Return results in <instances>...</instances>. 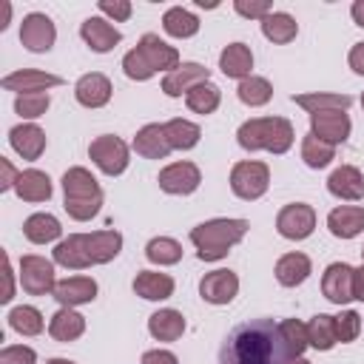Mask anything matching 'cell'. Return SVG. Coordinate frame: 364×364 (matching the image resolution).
I'll return each mask as SVG.
<instances>
[{
    "instance_id": "ffe728a7",
    "label": "cell",
    "mask_w": 364,
    "mask_h": 364,
    "mask_svg": "<svg viewBox=\"0 0 364 364\" xmlns=\"http://www.w3.org/2000/svg\"><path fill=\"white\" fill-rule=\"evenodd\" d=\"M63 307H80V304H91L97 299V282L91 276H68L63 282H57L54 293H51Z\"/></svg>"
},
{
    "instance_id": "7bdbcfd3",
    "label": "cell",
    "mask_w": 364,
    "mask_h": 364,
    "mask_svg": "<svg viewBox=\"0 0 364 364\" xmlns=\"http://www.w3.org/2000/svg\"><path fill=\"white\" fill-rule=\"evenodd\" d=\"M9 327L20 336H40L46 321H43V313L31 304H20V307H11L9 313Z\"/></svg>"
},
{
    "instance_id": "d590c367",
    "label": "cell",
    "mask_w": 364,
    "mask_h": 364,
    "mask_svg": "<svg viewBox=\"0 0 364 364\" xmlns=\"http://www.w3.org/2000/svg\"><path fill=\"white\" fill-rule=\"evenodd\" d=\"M162 28H165V34H171L176 40H188L199 31V17L182 6H173L162 14Z\"/></svg>"
},
{
    "instance_id": "681fc988",
    "label": "cell",
    "mask_w": 364,
    "mask_h": 364,
    "mask_svg": "<svg viewBox=\"0 0 364 364\" xmlns=\"http://www.w3.org/2000/svg\"><path fill=\"white\" fill-rule=\"evenodd\" d=\"M97 9H100L105 17L117 20V23H125V20L131 17V11H134V6H131L128 0H100Z\"/></svg>"
},
{
    "instance_id": "9c48e42d",
    "label": "cell",
    "mask_w": 364,
    "mask_h": 364,
    "mask_svg": "<svg viewBox=\"0 0 364 364\" xmlns=\"http://www.w3.org/2000/svg\"><path fill=\"white\" fill-rule=\"evenodd\" d=\"M57 40V28H54V20L43 11H31L23 17L20 23V43L23 48L34 51V54H43V51H51Z\"/></svg>"
},
{
    "instance_id": "f546056e",
    "label": "cell",
    "mask_w": 364,
    "mask_h": 364,
    "mask_svg": "<svg viewBox=\"0 0 364 364\" xmlns=\"http://www.w3.org/2000/svg\"><path fill=\"white\" fill-rule=\"evenodd\" d=\"M85 333V316H80L74 307H60L48 321V336L60 344L77 341Z\"/></svg>"
},
{
    "instance_id": "d4e9b609",
    "label": "cell",
    "mask_w": 364,
    "mask_h": 364,
    "mask_svg": "<svg viewBox=\"0 0 364 364\" xmlns=\"http://www.w3.org/2000/svg\"><path fill=\"white\" fill-rule=\"evenodd\" d=\"M51 259H54V264H63L68 270L91 267V259H88V250H85V233H71V236L60 239L57 247L51 250Z\"/></svg>"
},
{
    "instance_id": "1f68e13d",
    "label": "cell",
    "mask_w": 364,
    "mask_h": 364,
    "mask_svg": "<svg viewBox=\"0 0 364 364\" xmlns=\"http://www.w3.org/2000/svg\"><path fill=\"white\" fill-rule=\"evenodd\" d=\"M276 338L282 344V353L284 358H296L301 355L307 347H310V338H307V324H301L299 318H284L276 324Z\"/></svg>"
},
{
    "instance_id": "8992f818",
    "label": "cell",
    "mask_w": 364,
    "mask_h": 364,
    "mask_svg": "<svg viewBox=\"0 0 364 364\" xmlns=\"http://www.w3.org/2000/svg\"><path fill=\"white\" fill-rule=\"evenodd\" d=\"M88 156H91V162H94L105 176H119V173L128 168V162H131V148H128L119 136L102 134V136L91 139Z\"/></svg>"
},
{
    "instance_id": "74e56055",
    "label": "cell",
    "mask_w": 364,
    "mask_h": 364,
    "mask_svg": "<svg viewBox=\"0 0 364 364\" xmlns=\"http://www.w3.org/2000/svg\"><path fill=\"white\" fill-rule=\"evenodd\" d=\"M165 136H168V142H171L173 151H191L199 142L202 128L196 122H191V119L176 117V119H168L165 122Z\"/></svg>"
},
{
    "instance_id": "bcb514c9",
    "label": "cell",
    "mask_w": 364,
    "mask_h": 364,
    "mask_svg": "<svg viewBox=\"0 0 364 364\" xmlns=\"http://www.w3.org/2000/svg\"><path fill=\"white\" fill-rule=\"evenodd\" d=\"M358 333H361V316L355 310H344L341 316H336V336L341 344L355 341Z\"/></svg>"
},
{
    "instance_id": "5b68a950",
    "label": "cell",
    "mask_w": 364,
    "mask_h": 364,
    "mask_svg": "<svg viewBox=\"0 0 364 364\" xmlns=\"http://www.w3.org/2000/svg\"><path fill=\"white\" fill-rule=\"evenodd\" d=\"M270 188V168L259 159H245V162H236L230 168V191L245 199V202H253L259 196H264Z\"/></svg>"
},
{
    "instance_id": "3957f363",
    "label": "cell",
    "mask_w": 364,
    "mask_h": 364,
    "mask_svg": "<svg viewBox=\"0 0 364 364\" xmlns=\"http://www.w3.org/2000/svg\"><path fill=\"white\" fill-rule=\"evenodd\" d=\"M63 193H65V213L74 222H88L102 208V188L94 179V173L82 165H74L63 173Z\"/></svg>"
},
{
    "instance_id": "d6a6232c",
    "label": "cell",
    "mask_w": 364,
    "mask_h": 364,
    "mask_svg": "<svg viewBox=\"0 0 364 364\" xmlns=\"http://www.w3.org/2000/svg\"><path fill=\"white\" fill-rule=\"evenodd\" d=\"M23 236L31 242V245H48L54 239L63 236V225L57 216L51 213H31L26 222H23Z\"/></svg>"
},
{
    "instance_id": "4fadbf2b",
    "label": "cell",
    "mask_w": 364,
    "mask_h": 364,
    "mask_svg": "<svg viewBox=\"0 0 364 364\" xmlns=\"http://www.w3.org/2000/svg\"><path fill=\"white\" fill-rule=\"evenodd\" d=\"M239 293V276L233 270H210L199 279V296L208 304H230Z\"/></svg>"
},
{
    "instance_id": "7402d4cb",
    "label": "cell",
    "mask_w": 364,
    "mask_h": 364,
    "mask_svg": "<svg viewBox=\"0 0 364 364\" xmlns=\"http://www.w3.org/2000/svg\"><path fill=\"white\" fill-rule=\"evenodd\" d=\"M327 228L336 239H355L364 230V208L361 205H338L327 213Z\"/></svg>"
},
{
    "instance_id": "6da1fadb",
    "label": "cell",
    "mask_w": 364,
    "mask_h": 364,
    "mask_svg": "<svg viewBox=\"0 0 364 364\" xmlns=\"http://www.w3.org/2000/svg\"><path fill=\"white\" fill-rule=\"evenodd\" d=\"M247 228V219H208L191 230V242L202 262H219L230 253L233 245L245 239Z\"/></svg>"
},
{
    "instance_id": "ac0fdd59",
    "label": "cell",
    "mask_w": 364,
    "mask_h": 364,
    "mask_svg": "<svg viewBox=\"0 0 364 364\" xmlns=\"http://www.w3.org/2000/svg\"><path fill=\"white\" fill-rule=\"evenodd\" d=\"M327 191L336 199L344 202H358L364 199V173L355 165H338L330 176H327Z\"/></svg>"
},
{
    "instance_id": "5bb4252c",
    "label": "cell",
    "mask_w": 364,
    "mask_h": 364,
    "mask_svg": "<svg viewBox=\"0 0 364 364\" xmlns=\"http://www.w3.org/2000/svg\"><path fill=\"white\" fill-rule=\"evenodd\" d=\"M136 48H139V54L145 57V63L154 68V74H156V71L171 74V71H176V68L182 65V63H179V51H176L173 46H168L165 40H159V34H142L139 43H136Z\"/></svg>"
},
{
    "instance_id": "2e32d148",
    "label": "cell",
    "mask_w": 364,
    "mask_h": 364,
    "mask_svg": "<svg viewBox=\"0 0 364 364\" xmlns=\"http://www.w3.org/2000/svg\"><path fill=\"white\" fill-rule=\"evenodd\" d=\"M114 88H111V80L100 71H91V74H82L77 82H74V97L82 108H102L108 105Z\"/></svg>"
},
{
    "instance_id": "91938a15",
    "label": "cell",
    "mask_w": 364,
    "mask_h": 364,
    "mask_svg": "<svg viewBox=\"0 0 364 364\" xmlns=\"http://www.w3.org/2000/svg\"><path fill=\"white\" fill-rule=\"evenodd\" d=\"M361 108H364V94H361Z\"/></svg>"
},
{
    "instance_id": "836d02e7",
    "label": "cell",
    "mask_w": 364,
    "mask_h": 364,
    "mask_svg": "<svg viewBox=\"0 0 364 364\" xmlns=\"http://www.w3.org/2000/svg\"><path fill=\"white\" fill-rule=\"evenodd\" d=\"M293 102L299 108H304L307 114L316 111H347L353 105L350 94H324V91H307V94H296Z\"/></svg>"
},
{
    "instance_id": "f1b7e54d",
    "label": "cell",
    "mask_w": 364,
    "mask_h": 364,
    "mask_svg": "<svg viewBox=\"0 0 364 364\" xmlns=\"http://www.w3.org/2000/svg\"><path fill=\"white\" fill-rule=\"evenodd\" d=\"M276 282L282 287H299L301 282H307V276L313 273V264H310V256L293 250V253H284L279 262H276Z\"/></svg>"
},
{
    "instance_id": "c3c4849f",
    "label": "cell",
    "mask_w": 364,
    "mask_h": 364,
    "mask_svg": "<svg viewBox=\"0 0 364 364\" xmlns=\"http://www.w3.org/2000/svg\"><path fill=\"white\" fill-rule=\"evenodd\" d=\"M233 9H236V14H242L247 20H264L273 11V6L267 0H236Z\"/></svg>"
},
{
    "instance_id": "60d3db41",
    "label": "cell",
    "mask_w": 364,
    "mask_h": 364,
    "mask_svg": "<svg viewBox=\"0 0 364 364\" xmlns=\"http://www.w3.org/2000/svg\"><path fill=\"white\" fill-rule=\"evenodd\" d=\"M236 97H239L245 105H250V108H262V105L270 102V97H273V85H270L264 77L250 74V77H245V80L239 82Z\"/></svg>"
},
{
    "instance_id": "9f6ffc18",
    "label": "cell",
    "mask_w": 364,
    "mask_h": 364,
    "mask_svg": "<svg viewBox=\"0 0 364 364\" xmlns=\"http://www.w3.org/2000/svg\"><path fill=\"white\" fill-rule=\"evenodd\" d=\"M350 14H353L355 26H361V28H364V0H355V3L350 6Z\"/></svg>"
},
{
    "instance_id": "ab89813d",
    "label": "cell",
    "mask_w": 364,
    "mask_h": 364,
    "mask_svg": "<svg viewBox=\"0 0 364 364\" xmlns=\"http://www.w3.org/2000/svg\"><path fill=\"white\" fill-rule=\"evenodd\" d=\"M301 159H304L307 168L321 171V168H327V165L336 159V145L318 139L316 134H307V136L301 139Z\"/></svg>"
},
{
    "instance_id": "8d00e7d4",
    "label": "cell",
    "mask_w": 364,
    "mask_h": 364,
    "mask_svg": "<svg viewBox=\"0 0 364 364\" xmlns=\"http://www.w3.org/2000/svg\"><path fill=\"white\" fill-rule=\"evenodd\" d=\"M307 338H310V347L327 353L338 344V336H336V316H327V313H316L307 324Z\"/></svg>"
},
{
    "instance_id": "b9f144b4",
    "label": "cell",
    "mask_w": 364,
    "mask_h": 364,
    "mask_svg": "<svg viewBox=\"0 0 364 364\" xmlns=\"http://www.w3.org/2000/svg\"><path fill=\"white\" fill-rule=\"evenodd\" d=\"M145 259H148L151 264H159V267L176 264V262L182 259V245H179L176 239H171V236H154V239L145 245Z\"/></svg>"
},
{
    "instance_id": "44dd1931",
    "label": "cell",
    "mask_w": 364,
    "mask_h": 364,
    "mask_svg": "<svg viewBox=\"0 0 364 364\" xmlns=\"http://www.w3.org/2000/svg\"><path fill=\"white\" fill-rule=\"evenodd\" d=\"M80 37L85 40V46L97 54H105L111 48H117V43L122 40V34L105 20V17H85L80 26Z\"/></svg>"
},
{
    "instance_id": "484cf974",
    "label": "cell",
    "mask_w": 364,
    "mask_h": 364,
    "mask_svg": "<svg viewBox=\"0 0 364 364\" xmlns=\"http://www.w3.org/2000/svg\"><path fill=\"white\" fill-rule=\"evenodd\" d=\"M134 293L142 296L145 301H165L173 296V279L168 273H159V270H139L134 276Z\"/></svg>"
},
{
    "instance_id": "52a82bcc",
    "label": "cell",
    "mask_w": 364,
    "mask_h": 364,
    "mask_svg": "<svg viewBox=\"0 0 364 364\" xmlns=\"http://www.w3.org/2000/svg\"><path fill=\"white\" fill-rule=\"evenodd\" d=\"M20 284L28 296H48L57 287V276H54V259L28 253L20 259Z\"/></svg>"
},
{
    "instance_id": "816d5d0a",
    "label": "cell",
    "mask_w": 364,
    "mask_h": 364,
    "mask_svg": "<svg viewBox=\"0 0 364 364\" xmlns=\"http://www.w3.org/2000/svg\"><path fill=\"white\" fill-rule=\"evenodd\" d=\"M17 176H20V171H14V165H11L6 156H0V191H9V188H14Z\"/></svg>"
},
{
    "instance_id": "e575fe53",
    "label": "cell",
    "mask_w": 364,
    "mask_h": 364,
    "mask_svg": "<svg viewBox=\"0 0 364 364\" xmlns=\"http://www.w3.org/2000/svg\"><path fill=\"white\" fill-rule=\"evenodd\" d=\"M262 34H264L270 43L284 46V43L296 40V34H299V23H296V17L287 14V11H270V14L262 20Z\"/></svg>"
},
{
    "instance_id": "f5cc1de1",
    "label": "cell",
    "mask_w": 364,
    "mask_h": 364,
    "mask_svg": "<svg viewBox=\"0 0 364 364\" xmlns=\"http://www.w3.org/2000/svg\"><path fill=\"white\" fill-rule=\"evenodd\" d=\"M3 282H6V287H3L0 301L9 304V301L14 299V273H11V262H9V256H3Z\"/></svg>"
},
{
    "instance_id": "603a6c76",
    "label": "cell",
    "mask_w": 364,
    "mask_h": 364,
    "mask_svg": "<svg viewBox=\"0 0 364 364\" xmlns=\"http://www.w3.org/2000/svg\"><path fill=\"white\" fill-rule=\"evenodd\" d=\"M134 151L139 156H145V159H165L173 151L168 136H165V125H159V122L142 125L136 131V136H134Z\"/></svg>"
},
{
    "instance_id": "7a4b0ae2",
    "label": "cell",
    "mask_w": 364,
    "mask_h": 364,
    "mask_svg": "<svg viewBox=\"0 0 364 364\" xmlns=\"http://www.w3.org/2000/svg\"><path fill=\"white\" fill-rule=\"evenodd\" d=\"M296 134L290 119L284 117H253L247 122L239 125L236 131V142L245 151H270V154H284L290 151Z\"/></svg>"
},
{
    "instance_id": "94428289",
    "label": "cell",
    "mask_w": 364,
    "mask_h": 364,
    "mask_svg": "<svg viewBox=\"0 0 364 364\" xmlns=\"http://www.w3.org/2000/svg\"><path fill=\"white\" fill-rule=\"evenodd\" d=\"M361 259H364V247H361Z\"/></svg>"
},
{
    "instance_id": "f35d334b",
    "label": "cell",
    "mask_w": 364,
    "mask_h": 364,
    "mask_svg": "<svg viewBox=\"0 0 364 364\" xmlns=\"http://www.w3.org/2000/svg\"><path fill=\"white\" fill-rule=\"evenodd\" d=\"M185 102H188V108L193 111V114H213L216 108H219V102H222V91H219V85H213L210 80L208 82H199V85H193L188 94H185Z\"/></svg>"
},
{
    "instance_id": "4dcf8cb0",
    "label": "cell",
    "mask_w": 364,
    "mask_h": 364,
    "mask_svg": "<svg viewBox=\"0 0 364 364\" xmlns=\"http://www.w3.org/2000/svg\"><path fill=\"white\" fill-rule=\"evenodd\" d=\"M148 333L156 341H176L185 333V316L179 310H173V307L156 310V313L148 316Z\"/></svg>"
},
{
    "instance_id": "ee69618b",
    "label": "cell",
    "mask_w": 364,
    "mask_h": 364,
    "mask_svg": "<svg viewBox=\"0 0 364 364\" xmlns=\"http://www.w3.org/2000/svg\"><path fill=\"white\" fill-rule=\"evenodd\" d=\"M48 105H51L48 91H46V94H23V97L14 100V111H17L23 119H37V117H43V114L48 111Z\"/></svg>"
},
{
    "instance_id": "8fae6325",
    "label": "cell",
    "mask_w": 364,
    "mask_h": 364,
    "mask_svg": "<svg viewBox=\"0 0 364 364\" xmlns=\"http://www.w3.org/2000/svg\"><path fill=\"white\" fill-rule=\"evenodd\" d=\"M0 85L6 91H14L17 97H23V94H46L48 88L63 85V77L48 74V71H40V68H20L14 74H6L0 80Z\"/></svg>"
},
{
    "instance_id": "83f0119b",
    "label": "cell",
    "mask_w": 364,
    "mask_h": 364,
    "mask_svg": "<svg viewBox=\"0 0 364 364\" xmlns=\"http://www.w3.org/2000/svg\"><path fill=\"white\" fill-rule=\"evenodd\" d=\"M219 68H222L225 77L242 82V80L250 77V71H253V51H250L245 43H230V46H225L222 54H219Z\"/></svg>"
},
{
    "instance_id": "4316f807",
    "label": "cell",
    "mask_w": 364,
    "mask_h": 364,
    "mask_svg": "<svg viewBox=\"0 0 364 364\" xmlns=\"http://www.w3.org/2000/svg\"><path fill=\"white\" fill-rule=\"evenodd\" d=\"M51 179L46 171H37V168H26L20 171L17 182H14V193L23 199V202H48L51 199Z\"/></svg>"
},
{
    "instance_id": "f6af8a7d",
    "label": "cell",
    "mask_w": 364,
    "mask_h": 364,
    "mask_svg": "<svg viewBox=\"0 0 364 364\" xmlns=\"http://www.w3.org/2000/svg\"><path fill=\"white\" fill-rule=\"evenodd\" d=\"M122 71L128 80H136V82H145L154 77V68L145 63V57L139 54V48H131L125 57H122Z\"/></svg>"
},
{
    "instance_id": "6f0895ef",
    "label": "cell",
    "mask_w": 364,
    "mask_h": 364,
    "mask_svg": "<svg viewBox=\"0 0 364 364\" xmlns=\"http://www.w3.org/2000/svg\"><path fill=\"white\" fill-rule=\"evenodd\" d=\"M279 364H310L307 358H301V355H296V358H282Z\"/></svg>"
},
{
    "instance_id": "680465c9",
    "label": "cell",
    "mask_w": 364,
    "mask_h": 364,
    "mask_svg": "<svg viewBox=\"0 0 364 364\" xmlns=\"http://www.w3.org/2000/svg\"><path fill=\"white\" fill-rule=\"evenodd\" d=\"M48 364H74V361H68V358H48Z\"/></svg>"
},
{
    "instance_id": "e0dca14e",
    "label": "cell",
    "mask_w": 364,
    "mask_h": 364,
    "mask_svg": "<svg viewBox=\"0 0 364 364\" xmlns=\"http://www.w3.org/2000/svg\"><path fill=\"white\" fill-rule=\"evenodd\" d=\"M9 145H11V151L20 154L23 159L34 162V159H40L43 151H46V131H43L40 125H34V122H20V125H14V128L9 131Z\"/></svg>"
},
{
    "instance_id": "11a10c76",
    "label": "cell",
    "mask_w": 364,
    "mask_h": 364,
    "mask_svg": "<svg viewBox=\"0 0 364 364\" xmlns=\"http://www.w3.org/2000/svg\"><path fill=\"white\" fill-rule=\"evenodd\" d=\"M353 296L358 301H364V264L355 267V276H353Z\"/></svg>"
},
{
    "instance_id": "db71d44e",
    "label": "cell",
    "mask_w": 364,
    "mask_h": 364,
    "mask_svg": "<svg viewBox=\"0 0 364 364\" xmlns=\"http://www.w3.org/2000/svg\"><path fill=\"white\" fill-rule=\"evenodd\" d=\"M347 63H350V68H353L355 74H361V77H364V43H355V46L350 48Z\"/></svg>"
},
{
    "instance_id": "277c9868",
    "label": "cell",
    "mask_w": 364,
    "mask_h": 364,
    "mask_svg": "<svg viewBox=\"0 0 364 364\" xmlns=\"http://www.w3.org/2000/svg\"><path fill=\"white\" fill-rule=\"evenodd\" d=\"M273 336L276 327H270L267 321L242 327L233 336L230 364H273Z\"/></svg>"
},
{
    "instance_id": "ba28073f",
    "label": "cell",
    "mask_w": 364,
    "mask_h": 364,
    "mask_svg": "<svg viewBox=\"0 0 364 364\" xmlns=\"http://www.w3.org/2000/svg\"><path fill=\"white\" fill-rule=\"evenodd\" d=\"M276 230H279V236H284L290 242L307 239L316 230V210H313V205H304V202L284 205L279 210V216H276Z\"/></svg>"
},
{
    "instance_id": "d6986e66",
    "label": "cell",
    "mask_w": 364,
    "mask_h": 364,
    "mask_svg": "<svg viewBox=\"0 0 364 364\" xmlns=\"http://www.w3.org/2000/svg\"><path fill=\"white\" fill-rule=\"evenodd\" d=\"M208 80H210V68H205L199 63H182L176 71L162 77V91H165V97H182L193 85L208 82Z\"/></svg>"
},
{
    "instance_id": "7dc6e473",
    "label": "cell",
    "mask_w": 364,
    "mask_h": 364,
    "mask_svg": "<svg viewBox=\"0 0 364 364\" xmlns=\"http://www.w3.org/2000/svg\"><path fill=\"white\" fill-rule=\"evenodd\" d=\"M0 364H37V353L26 344H9L0 350Z\"/></svg>"
},
{
    "instance_id": "30bf717a",
    "label": "cell",
    "mask_w": 364,
    "mask_h": 364,
    "mask_svg": "<svg viewBox=\"0 0 364 364\" xmlns=\"http://www.w3.org/2000/svg\"><path fill=\"white\" fill-rule=\"evenodd\" d=\"M156 182H159V188H162L165 193L188 196V193H193V191L199 188L202 173H199V168H196L193 162H185V159H182V162H171V165H165V168L159 171Z\"/></svg>"
},
{
    "instance_id": "f907efd6",
    "label": "cell",
    "mask_w": 364,
    "mask_h": 364,
    "mask_svg": "<svg viewBox=\"0 0 364 364\" xmlns=\"http://www.w3.org/2000/svg\"><path fill=\"white\" fill-rule=\"evenodd\" d=\"M139 364H179V358L171 350H148V353H142Z\"/></svg>"
},
{
    "instance_id": "9a60e30c",
    "label": "cell",
    "mask_w": 364,
    "mask_h": 364,
    "mask_svg": "<svg viewBox=\"0 0 364 364\" xmlns=\"http://www.w3.org/2000/svg\"><path fill=\"white\" fill-rule=\"evenodd\" d=\"M350 117L347 111H316L310 114V134H316L318 139L330 142V145H338L350 136Z\"/></svg>"
},
{
    "instance_id": "cb8c5ba5",
    "label": "cell",
    "mask_w": 364,
    "mask_h": 364,
    "mask_svg": "<svg viewBox=\"0 0 364 364\" xmlns=\"http://www.w3.org/2000/svg\"><path fill=\"white\" fill-rule=\"evenodd\" d=\"M85 250H88L91 264H108V262L117 259L119 250H122V233L114 230V228L85 233Z\"/></svg>"
},
{
    "instance_id": "7c38bea8",
    "label": "cell",
    "mask_w": 364,
    "mask_h": 364,
    "mask_svg": "<svg viewBox=\"0 0 364 364\" xmlns=\"http://www.w3.org/2000/svg\"><path fill=\"white\" fill-rule=\"evenodd\" d=\"M353 276H355V267H350L347 262H333L324 267V276H321V293L327 301L333 304H347L353 301Z\"/></svg>"
}]
</instances>
